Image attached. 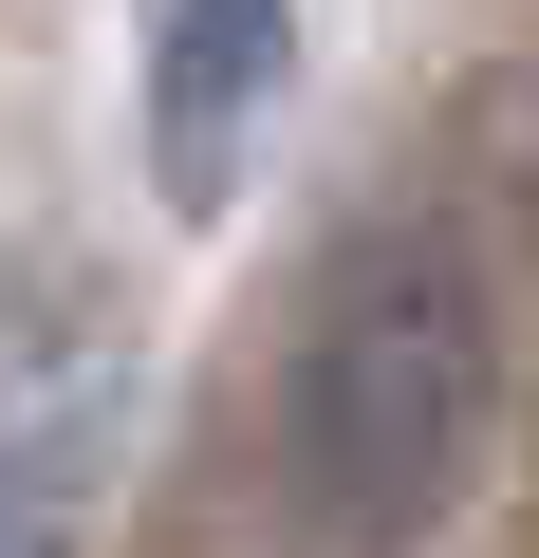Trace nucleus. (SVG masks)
I'll list each match as a JSON object with an SVG mask.
<instances>
[{
	"mask_svg": "<svg viewBox=\"0 0 539 558\" xmlns=\"http://www.w3.org/2000/svg\"><path fill=\"white\" fill-rule=\"evenodd\" d=\"M483 410H502V299L446 223H391L335 260V299L298 336V391H280V465H298V521L335 558H409L465 465H483Z\"/></svg>",
	"mask_w": 539,
	"mask_h": 558,
	"instance_id": "1",
	"label": "nucleus"
},
{
	"mask_svg": "<svg viewBox=\"0 0 539 558\" xmlns=\"http://www.w3.org/2000/svg\"><path fill=\"white\" fill-rule=\"evenodd\" d=\"M131 38H149V186L223 205L298 75V0H131Z\"/></svg>",
	"mask_w": 539,
	"mask_h": 558,
	"instance_id": "2",
	"label": "nucleus"
},
{
	"mask_svg": "<svg viewBox=\"0 0 539 558\" xmlns=\"http://www.w3.org/2000/svg\"><path fill=\"white\" fill-rule=\"evenodd\" d=\"M0 558H75V447H0Z\"/></svg>",
	"mask_w": 539,
	"mask_h": 558,
	"instance_id": "3",
	"label": "nucleus"
}]
</instances>
